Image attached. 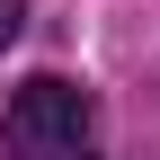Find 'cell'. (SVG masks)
Segmentation results:
<instances>
[{
  "mask_svg": "<svg viewBox=\"0 0 160 160\" xmlns=\"http://www.w3.org/2000/svg\"><path fill=\"white\" fill-rule=\"evenodd\" d=\"M18 27H27V0H0V45H18Z\"/></svg>",
  "mask_w": 160,
  "mask_h": 160,
  "instance_id": "cell-2",
  "label": "cell"
},
{
  "mask_svg": "<svg viewBox=\"0 0 160 160\" xmlns=\"http://www.w3.org/2000/svg\"><path fill=\"white\" fill-rule=\"evenodd\" d=\"M0 151L9 160H98V107L89 89L36 71L9 89V116H0Z\"/></svg>",
  "mask_w": 160,
  "mask_h": 160,
  "instance_id": "cell-1",
  "label": "cell"
}]
</instances>
